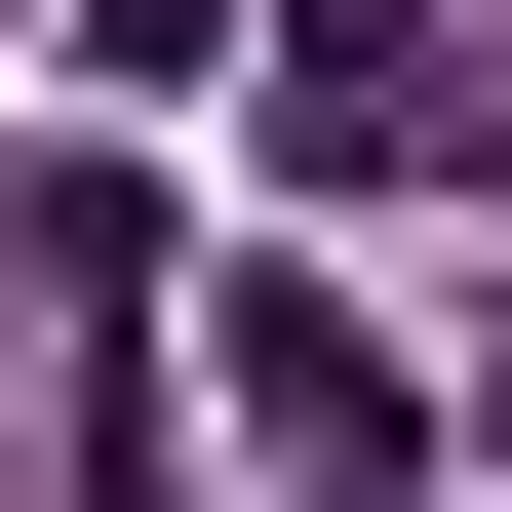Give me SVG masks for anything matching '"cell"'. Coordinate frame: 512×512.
<instances>
[{"instance_id": "cell-2", "label": "cell", "mask_w": 512, "mask_h": 512, "mask_svg": "<svg viewBox=\"0 0 512 512\" xmlns=\"http://www.w3.org/2000/svg\"><path fill=\"white\" fill-rule=\"evenodd\" d=\"M237 434L316 473V512H394V355H355V316H237Z\"/></svg>"}, {"instance_id": "cell-1", "label": "cell", "mask_w": 512, "mask_h": 512, "mask_svg": "<svg viewBox=\"0 0 512 512\" xmlns=\"http://www.w3.org/2000/svg\"><path fill=\"white\" fill-rule=\"evenodd\" d=\"M276 158H473V40L434 0H276Z\"/></svg>"}]
</instances>
